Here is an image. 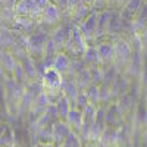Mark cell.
<instances>
[{
    "mask_svg": "<svg viewBox=\"0 0 147 147\" xmlns=\"http://www.w3.org/2000/svg\"><path fill=\"white\" fill-rule=\"evenodd\" d=\"M37 147H53L52 144H49V143H41V144H38Z\"/></svg>",
    "mask_w": 147,
    "mask_h": 147,
    "instance_id": "cell-24",
    "label": "cell"
},
{
    "mask_svg": "<svg viewBox=\"0 0 147 147\" xmlns=\"http://www.w3.org/2000/svg\"><path fill=\"white\" fill-rule=\"evenodd\" d=\"M97 18H99V10H91L90 15L85 18L80 25V31L84 37L85 43H87V46L90 44H94L96 43V28H97Z\"/></svg>",
    "mask_w": 147,
    "mask_h": 147,
    "instance_id": "cell-3",
    "label": "cell"
},
{
    "mask_svg": "<svg viewBox=\"0 0 147 147\" xmlns=\"http://www.w3.org/2000/svg\"><path fill=\"white\" fill-rule=\"evenodd\" d=\"M91 10H93V9H91L90 6L84 5L81 0H78L77 5H75V7H74L72 12H71V22L75 24V25H80V24L90 15Z\"/></svg>",
    "mask_w": 147,
    "mask_h": 147,
    "instance_id": "cell-12",
    "label": "cell"
},
{
    "mask_svg": "<svg viewBox=\"0 0 147 147\" xmlns=\"http://www.w3.org/2000/svg\"><path fill=\"white\" fill-rule=\"evenodd\" d=\"M37 30V22L32 21L28 16H13V22H12V31L16 34H24L30 35Z\"/></svg>",
    "mask_w": 147,
    "mask_h": 147,
    "instance_id": "cell-7",
    "label": "cell"
},
{
    "mask_svg": "<svg viewBox=\"0 0 147 147\" xmlns=\"http://www.w3.org/2000/svg\"><path fill=\"white\" fill-rule=\"evenodd\" d=\"M84 60H85V63H88L93 66H97V65H100V57H99V53H97V49H96V44H90L87 46V49H85V52H84Z\"/></svg>",
    "mask_w": 147,
    "mask_h": 147,
    "instance_id": "cell-16",
    "label": "cell"
},
{
    "mask_svg": "<svg viewBox=\"0 0 147 147\" xmlns=\"http://www.w3.org/2000/svg\"><path fill=\"white\" fill-rule=\"evenodd\" d=\"M34 2L40 9H46L49 5H50V0H34Z\"/></svg>",
    "mask_w": 147,
    "mask_h": 147,
    "instance_id": "cell-21",
    "label": "cell"
},
{
    "mask_svg": "<svg viewBox=\"0 0 147 147\" xmlns=\"http://www.w3.org/2000/svg\"><path fill=\"white\" fill-rule=\"evenodd\" d=\"M62 13H60V10L56 5L50 3L46 9H43V15H41V21L38 24L44 25L47 30H53L56 28L57 25H60V22H62Z\"/></svg>",
    "mask_w": 147,
    "mask_h": 147,
    "instance_id": "cell-4",
    "label": "cell"
},
{
    "mask_svg": "<svg viewBox=\"0 0 147 147\" xmlns=\"http://www.w3.org/2000/svg\"><path fill=\"white\" fill-rule=\"evenodd\" d=\"M106 2L107 0H94V3H93V9L94 10H105L106 9Z\"/></svg>",
    "mask_w": 147,
    "mask_h": 147,
    "instance_id": "cell-20",
    "label": "cell"
},
{
    "mask_svg": "<svg viewBox=\"0 0 147 147\" xmlns=\"http://www.w3.org/2000/svg\"><path fill=\"white\" fill-rule=\"evenodd\" d=\"M37 7L34 0H16L13 5V15L15 16H28Z\"/></svg>",
    "mask_w": 147,
    "mask_h": 147,
    "instance_id": "cell-13",
    "label": "cell"
},
{
    "mask_svg": "<svg viewBox=\"0 0 147 147\" xmlns=\"http://www.w3.org/2000/svg\"><path fill=\"white\" fill-rule=\"evenodd\" d=\"M66 119H68V125H69L71 128H75L77 131H80V129L82 128L84 118H82V112H80V110L71 109V112L68 113Z\"/></svg>",
    "mask_w": 147,
    "mask_h": 147,
    "instance_id": "cell-17",
    "label": "cell"
},
{
    "mask_svg": "<svg viewBox=\"0 0 147 147\" xmlns=\"http://www.w3.org/2000/svg\"><path fill=\"white\" fill-rule=\"evenodd\" d=\"M69 66H71V59H69V55H68V53H65V52L57 53V56H56V57H55V60H53L52 68H53L56 72H59L60 75H62V74H65V72L69 69Z\"/></svg>",
    "mask_w": 147,
    "mask_h": 147,
    "instance_id": "cell-14",
    "label": "cell"
},
{
    "mask_svg": "<svg viewBox=\"0 0 147 147\" xmlns=\"http://www.w3.org/2000/svg\"><path fill=\"white\" fill-rule=\"evenodd\" d=\"M50 3H53V5H56V3H57V0H50Z\"/></svg>",
    "mask_w": 147,
    "mask_h": 147,
    "instance_id": "cell-25",
    "label": "cell"
},
{
    "mask_svg": "<svg viewBox=\"0 0 147 147\" xmlns=\"http://www.w3.org/2000/svg\"><path fill=\"white\" fill-rule=\"evenodd\" d=\"M138 40H140L141 47H143V56H144V59L147 60V30L138 37Z\"/></svg>",
    "mask_w": 147,
    "mask_h": 147,
    "instance_id": "cell-19",
    "label": "cell"
},
{
    "mask_svg": "<svg viewBox=\"0 0 147 147\" xmlns=\"http://www.w3.org/2000/svg\"><path fill=\"white\" fill-rule=\"evenodd\" d=\"M81 2H82L84 5H87V6H90V7L93 9V3H94V0H81Z\"/></svg>",
    "mask_w": 147,
    "mask_h": 147,
    "instance_id": "cell-23",
    "label": "cell"
},
{
    "mask_svg": "<svg viewBox=\"0 0 147 147\" xmlns=\"http://www.w3.org/2000/svg\"><path fill=\"white\" fill-rule=\"evenodd\" d=\"M49 35L46 31H38L35 30L32 34L28 35V43H27V52L31 57H40L43 59L44 49L49 40Z\"/></svg>",
    "mask_w": 147,
    "mask_h": 147,
    "instance_id": "cell-1",
    "label": "cell"
},
{
    "mask_svg": "<svg viewBox=\"0 0 147 147\" xmlns=\"http://www.w3.org/2000/svg\"><path fill=\"white\" fill-rule=\"evenodd\" d=\"M146 141H147V129H146Z\"/></svg>",
    "mask_w": 147,
    "mask_h": 147,
    "instance_id": "cell-26",
    "label": "cell"
},
{
    "mask_svg": "<svg viewBox=\"0 0 147 147\" xmlns=\"http://www.w3.org/2000/svg\"><path fill=\"white\" fill-rule=\"evenodd\" d=\"M113 49H115V63L116 65H125L129 62V59L132 56V49H131V44L125 38L118 37L113 41Z\"/></svg>",
    "mask_w": 147,
    "mask_h": 147,
    "instance_id": "cell-5",
    "label": "cell"
},
{
    "mask_svg": "<svg viewBox=\"0 0 147 147\" xmlns=\"http://www.w3.org/2000/svg\"><path fill=\"white\" fill-rule=\"evenodd\" d=\"M96 49H97V53H99L102 63H113L115 62V49H113L112 41H109V40L97 41Z\"/></svg>",
    "mask_w": 147,
    "mask_h": 147,
    "instance_id": "cell-9",
    "label": "cell"
},
{
    "mask_svg": "<svg viewBox=\"0 0 147 147\" xmlns=\"http://www.w3.org/2000/svg\"><path fill=\"white\" fill-rule=\"evenodd\" d=\"M85 49H87V43H85L78 25L72 24L69 38H68V43H66V47H65V53H74L75 56H82Z\"/></svg>",
    "mask_w": 147,
    "mask_h": 147,
    "instance_id": "cell-2",
    "label": "cell"
},
{
    "mask_svg": "<svg viewBox=\"0 0 147 147\" xmlns=\"http://www.w3.org/2000/svg\"><path fill=\"white\" fill-rule=\"evenodd\" d=\"M46 88L52 93H57L62 88V75L59 72H56L53 68H47L44 74V80H43Z\"/></svg>",
    "mask_w": 147,
    "mask_h": 147,
    "instance_id": "cell-11",
    "label": "cell"
},
{
    "mask_svg": "<svg viewBox=\"0 0 147 147\" xmlns=\"http://www.w3.org/2000/svg\"><path fill=\"white\" fill-rule=\"evenodd\" d=\"M60 147H81L78 136H77V134H74V132H71L69 136L66 137V140L60 144Z\"/></svg>",
    "mask_w": 147,
    "mask_h": 147,
    "instance_id": "cell-18",
    "label": "cell"
},
{
    "mask_svg": "<svg viewBox=\"0 0 147 147\" xmlns=\"http://www.w3.org/2000/svg\"><path fill=\"white\" fill-rule=\"evenodd\" d=\"M110 16H112V10H109V9H105V10L99 12V18H97V28H96V43L105 40V37H107Z\"/></svg>",
    "mask_w": 147,
    "mask_h": 147,
    "instance_id": "cell-8",
    "label": "cell"
},
{
    "mask_svg": "<svg viewBox=\"0 0 147 147\" xmlns=\"http://www.w3.org/2000/svg\"><path fill=\"white\" fill-rule=\"evenodd\" d=\"M115 6H121V0H107L106 2V9L115 7Z\"/></svg>",
    "mask_w": 147,
    "mask_h": 147,
    "instance_id": "cell-22",
    "label": "cell"
},
{
    "mask_svg": "<svg viewBox=\"0 0 147 147\" xmlns=\"http://www.w3.org/2000/svg\"><path fill=\"white\" fill-rule=\"evenodd\" d=\"M71 25H72V22L69 25L60 24V25H57L56 28L52 30L50 38L56 44L59 52H65V47H66V43H68V38H69V32H71Z\"/></svg>",
    "mask_w": 147,
    "mask_h": 147,
    "instance_id": "cell-6",
    "label": "cell"
},
{
    "mask_svg": "<svg viewBox=\"0 0 147 147\" xmlns=\"http://www.w3.org/2000/svg\"><path fill=\"white\" fill-rule=\"evenodd\" d=\"M71 132L72 131H71V127L68 124H65V122H59V124H56V127L53 129V138L56 140V143L62 144Z\"/></svg>",
    "mask_w": 147,
    "mask_h": 147,
    "instance_id": "cell-15",
    "label": "cell"
},
{
    "mask_svg": "<svg viewBox=\"0 0 147 147\" xmlns=\"http://www.w3.org/2000/svg\"><path fill=\"white\" fill-rule=\"evenodd\" d=\"M144 3V0H127V2L122 5L121 9V21H129L132 22L134 18L137 16V13L140 12L141 6Z\"/></svg>",
    "mask_w": 147,
    "mask_h": 147,
    "instance_id": "cell-10",
    "label": "cell"
}]
</instances>
